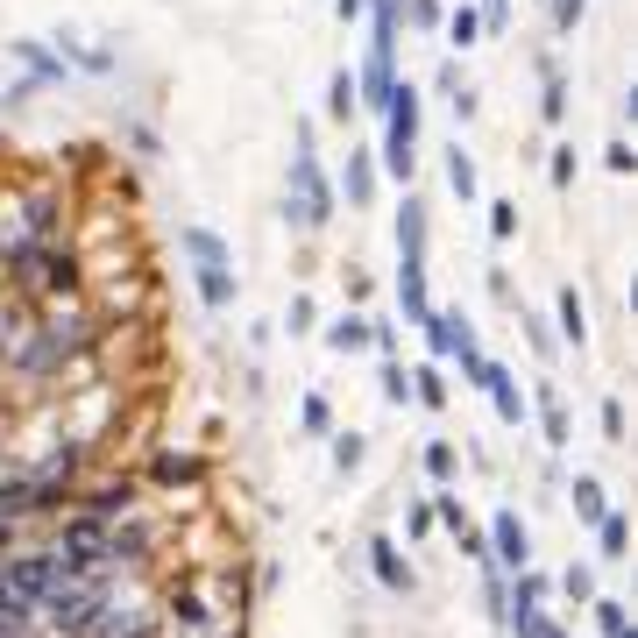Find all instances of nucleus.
<instances>
[{"label": "nucleus", "mask_w": 638, "mask_h": 638, "mask_svg": "<svg viewBox=\"0 0 638 638\" xmlns=\"http://www.w3.org/2000/svg\"><path fill=\"white\" fill-rule=\"evenodd\" d=\"M369 341V327H355V319H341V327H334V348H362Z\"/></svg>", "instance_id": "obj_15"}, {"label": "nucleus", "mask_w": 638, "mask_h": 638, "mask_svg": "<svg viewBox=\"0 0 638 638\" xmlns=\"http://www.w3.org/2000/svg\"><path fill=\"white\" fill-rule=\"evenodd\" d=\"M497 553L511 568H525V532H518V518H497Z\"/></svg>", "instance_id": "obj_8"}, {"label": "nucleus", "mask_w": 638, "mask_h": 638, "mask_svg": "<svg viewBox=\"0 0 638 638\" xmlns=\"http://www.w3.org/2000/svg\"><path fill=\"white\" fill-rule=\"evenodd\" d=\"M561 327H568V341H582V305H575V291L561 298Z\"/></svg>", "instance_id": "obj_14"}, {"label": "nucleus", "mask_w": 638, "mask_h": 638, "mask_svg": "<svg viewBox=\"0 0 638 638\" xmlns=\"http://www.w3.org/2000/svg\"><path fill=\"white\" fill-rule=\"evenodd\" d=\"M575 504H582V518H603V497H596V483H575Z\"/></svg>", "instance_id": "obj_16"}, {"label": "nucleus", "mask_w": 638, "mask_h": 638, "mask_svg": "<svg viewBox=\"0 0 638 638\" xmlns=\"http://www.w3.org/2000/svg\"><path fill=\"white\" fill-rule=\"evenodd\" d=\"M575 15H582V0H553V22L561 29H575Z\"/></svg>", "instance_id": "obj_19"}, {"label": "nucleus", "mask_w": 638, "mask_h": 638, "mask_svg": "<svg viewBox=\"0 0 638 638\" xmlns=\"http://www.w3.org/2000/svg\"><path fill=\"white\" fill-rule=\"evenodd\" d=\"M475 376H483V383L497 390V412H504V419H525V397H518V383H511L504 369H490V362H475Z\"/></svg>", "instance_id": "obj_6"}, {"label": "nucleus", "mask_w": 638, "mask_h": 638, "mask_svg": "<svg viewBox=\"0 0 638 638\" xmlns=\"http://www.w3.org/2000/svg\"><path fill=\"white\" fill-rule=\"evenodd\" d=\"M348 199H355V206L369 199V171H362V164H348Z\"/></svg>", "instance_id": "obj_18"}, {"label": "nucleus", "mask_w": 638, "mask_h": 638, "mask_svg": "<svg viewBox=\"0 0 638 638\" xmlns=\"http://www.w3.org/2000/svg\"><path fill=\"white\" fill-rule=\"evenodd\" d=\"M291 220H298V227H319V220H327V178H319L305 135H298V171H291Z\"/></svg>", "instance_id": "obj_4"}, {"label": "nucleus", "mask_w": 638, "mask_h": 638, "mask_svg": "<svg viewBox=\"0 0 638 638\" xmlns=\"http://www.w3.org/2000/svg\"><path fill=\"white\" fill-rule=\"evenodd\" d=\"M383 114H390V135H383V156H390V178L405 185V178H412V135H419V93H412V86H390Z\"/></svg>", "instance_id": "obj_2"}, {"label": "nucleus", "mask_w": 638, "mask_h": 638, "mask_svg": "<svg viewBox=\"0 0 638 638\" xmlns=\"http://www.w3.org/2000/svg\"><path fill=\"white\" fill-rule=\"evenodd\" d=\"M199 291H206V305H227V291H234L227 263H199Z\"/></svg>", "instance_id": "obj_7"}, {"label": "nucleus", "mask_w": 638, "mask_h": 638, "mask_svg": "<svg viewBox=\"0 0 638 638\" xmlns=\"http://www.w3.org/2000/svg\"><path fill=\"white\" fill-rule=\"evenodd\" d=\"M36 341H43V348H29L22 362H29V369H50L57 355H71V348H78V319H71V327H50V334H36Z\"/></svg>", "instance_id": "obj_5"}, {"label": "nucleus", "mask_w": 638, "mask_h": 638, "mask_svg": "<svg viewBox=\"0 0 638 638\" xmlns=\"http://www.w3.org/2000/svg\"><path fill=\"white\" fill-rule=\"evenodd\" d=\"M596 617H603V631H610V638H631V624H624V610H617V603H603Z\"/></svg>", "instance_id": "obj_17"}, {"label": "nucleus", "mask_w": 638, "mask_h": 638, "mask_svg": "<svg viewBox=\"0 0 638 638\" xmlns=\"http://www.w3.org/2000/svg\"><path fill=\"white\" fill-rule=\"evenodd\" d=\"M128 638H149V624H135V631H128Z\"/></svg>", "instance_id": "obj_22"}, {"label": "nucleus", "mask_w": 638, "mask_h": 638, "mask_svg": "<svg viewBox=\"0 0 638 638\" xmlns=\"http://www.w3.org/2000/svg\"><path fill=\"white\" fill-rule=\"evenodd\" d=\"M334 114H341V121H348V114H355V78H348V71H341V78H334Z\"/></svg>", "instance_id": "obj_13"}, {"label": "nucleus", "mask_w": 638, "mask_h": 638, "mask_svg": "<svg viewBox=\"0 0 638 638\" xmlns=\"http://www.w3.org/2000/svg\"><path fill=\"white\" fill-rule=\"evenodd\" d=\"M43 610H50V624H57L64 638H86V624L107 610V596H100V582H78V575H64V582L43 596Z\"/></svg>", "instance_id": "obj_1"}, {"label": "nucleus", "mask_w": 638, "mask_h": 638, "mask_svg": "<svg viewBox=\"0 0 638 638\" xmlns=\"http://www.w3.org/2000/svg\"><path fill=\"white\" fill-rule=\"evenodd\" d=\"M447 185H454V199H475V164H468L461 149L447 156Z\"/></svg>", "instance_id": "obj_9"}, {"label": "nucleus", "mask_w": 638, "mask_h": 638, "mask_svg": "<svg viewBox=\"0 0 638 638\" xmlns=\"http://www.w3.org/2000/svg\"><path fill=\"white\" fill-rule=\"evenodd\" d=\"M376 575H383L390 589H397V582H405V568H397V546H390V539H376Z\"/></svg>", "instance_id": "obj_10"}, {"label": "nucleus", "mask_w": 638, "mask_h": 638, "mask_svg": "<svg viewBox=\"0 0 638 638\" xmlns=\"http://www.w3.org/2000/svg\"><path fill=\"white\" fill-rule=\"evenodd\" d=\"M64 582V568H57V553H22V561H8V568H0V589H8L22 610L29 603H43L50 589Z\"/></svg>", "instance_id": "obj_3"}, {"label": "nucleus", "mask_w": 638, "mask_h": 638, "mask_svg": "<svg viewBox=\"0 0 638 638\" xmlns=\"http://www.w3.org/2000/svg\"><path fill=\"white\" fill-rule=\"evenodd\" d=\"M483 22H490V29H504V0H490V8H483Z\"/></svg>", "instance_id": "obj_20"}, {"label": "nucleus", "mask_w": 638, "mask_h": 638, "mask_svg": "<svg viewBox=\"0 0 638 638\" xmlns=\"http://www.w3.org/2000/svg\"><path fill=\"white\" fill-rule=\"evenodd\" d=\"M355 8H362V0H341V15H355Z\"/></svg>", "instance_id": "obj_21"}, {"label": "nucleus", "mask_w": 638, "mask_h": 638, "mask_svg": "<svg viewBox=\"0 0 638 638\" xmlns=\"http://www.w3.org/2000/svg\"><path fill=\"white\" fill-rule=\"evenodd\" d=\"M121 511H128V490H100V497H93V511H86V518H121Z\"/></svg>", "instance_id": "obj_11"}, {"label": "nucleus", "mask_w": 638, "mask_h": 638, "mask_svg": "<svg viewBox=\"0 0 638 638\" xmlns=\"http://www.w3.org/2000/svg\"><path fill=\"white\" fill-rule=\"evenodd\" d=\"M490 234H497V242H511V234H518V213H511V206H504V199H497V206H490Z\"/></svg>", "instance_id": "obj_12"}]
</instances>
